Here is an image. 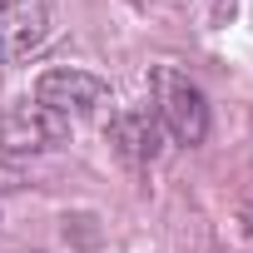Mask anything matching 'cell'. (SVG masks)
<instances>
[{
  "label": "cell",
  "mask_w": 253,
  "mask_h": 253,
  "mask_svg": "<svg viewBox=\"0 0 253 253\" xmlns=\"http://www.w3.org/2000/svg\"><path fill=\"white\" fill-rule=\"evenodd\" d=\"M154 119L179 144H204V134H209V104H204L199 84L174 65L154 70Z\"/></svg>",
  "instance_id": "cell-1"
},
{
  "label": "cell",
  "mask_w": 253,
  "mask_h": 253,
  "mask_svg": "<svg viewBox=\"0 0 253 253\" xmlns=\"http://www.w3.org/2000/svg\"><path fill=\"white\" fill-rule=\"evenodd\" d=\"M55 0H0V65H20L50 40Z\"/></svg>",
  "instance_id": "cell-2"
},
{
  "label": "cell",
  "mask_w": 253,
  "mask_h": 253,
  "mask_svg": "<svg viewBox=\"0 0 253 253\" xmlns=\"http://www.w3.org/2000/svg\"><path fill=\"white\" fill-rule=\"evenodd\" d=\"M109 99V84L89 70H45L35 84V104L60 119H84Z\"/></svg>",
  "instance_id": "cell-3"
},
{
  "label": "cell",
  "mask_w": 253,
  "mask_h": 253,
  "mask_svg": "<svg viewBox=\"0 0 253 253\" xmlns=\"http://www.w3.org/2000/svg\"><path fill=\"white\" fill-rule=\"evenodd\" d=\"M65 139V119L40 104H15L0 114V149L5 154H40Z\"/></svg>",
  "instance_id": "cell-4"
},
{
  "label": "cell",
  "mask_w": 253,
  "mask_h": 253,
  "mask_svg": "<svg viewBox=\"0 0 253 253\" xmlns=\"http://www.w3.org/2000/svg\"><path fill=\"white\" fill-rule=\"evenodd\" d=\"M109 144H114V154H119L124 164L144 169V164L159 159L164 124L154 119V109H124V114H114V124H109Z\"/></svg>",
  "instance_id": "cell-5"
},
{
  "label": "cell",
  "mask_w": 253,
  "mask_h": 253,
  "mask_svg": "<svg viewBox=\"0 0 253 253\" xmlns=\"http://www.w3.org/2000/svg\"><path fill=\"white\" fill-rule=\"evenodd\" d=\"M238 223H243V233H248V238H253V194H248V199H243V209H238Z\"/></svg>",
  "instance_id": "cell-6"
}]
</instances>
